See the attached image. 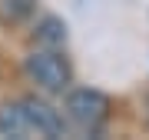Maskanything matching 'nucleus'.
I'll use <instances>...</instances> for the list:
<instances>
[{"mask_svg":"<svg viewBox=\"0 0 149 140\" xmlns=\"http://www.w3.org/2000/svg\"><path fill=\"white\" fill-rule=\"evenodd\" d=\"M23 74L47 93H63L73 83V67L56 47H37L23 57Z\"/></svg>","mask_w":149,"mask_h":140,"instance_id":"nucleus-1","label":"nucleus"},{"mask_svg":"<svg viewBox=\"0 0 149 140\" xmlns=\"http://www.w3.org/2000/svg\"><path fill=\"white\" fill-rule=\"evenodd\" d=\"M33 40H37V47H60L66 40V23L60 17H43L33 27Z\"/></svg>","mask_w":149,"mask_h":140,"instance_id":"nucleus-5","label":"nucleus"},{"mask_svg":"<svg viewBox=\"0 0 149 140\" xmlns=\"http://www.w3.org/2000/svg\"><path fill=\"white\" fill-rule=\"evenodd\" d=\"M23 110H27L30 124L33 130H37L40 137H66V117L63 110H56L53 103H47L43 97H37V93H30V97H23Z\"/></svg>","mask_w":149,"mask_h":140,"instance_id":"nucleus-3","label":"nucleus"},{"mask_svg":"<svg viewBox=\"0 0 149 140\" xmlns=\"http://www.w3.org/2000/svg\"><path fill=\"white\" fill-rule=\"evenodd\" d=\"M33 10V0H0V20L3 23H20Z\"/></svg>","mask_w":149,"mask_h":140,"instance_id":"nucleus-6","label":"nucleus"},{"mask_svg":"<svg viewBox=\"0 0 149 140\" xmlns=\"http://www.w3.org/2000/svg\"><path fill=\"white\" fill-rule=\"evenodd\" d=\"M37 130H33L27 110H23V103H0V137H33Z\"/></svg>","mask_w":149,"mask_h":140,"instance_id":"nucleus-4","label":"nucleus"},{"mask_svg":"<svg viewBox=\"0 0 149 140\" xmlns=\"http://www.w3.org/2000/svg\"><path fill=\"white\" fill-rule=\"evenodd\" d=\"M63 117L83 130H96L109 120V97L96 87H76L63 100Z\"/></svg>","mask_w":149,"mask_h":140,"instance_id":"nucleus-2","label":"nucleus"}]
</instances>
